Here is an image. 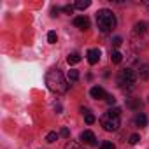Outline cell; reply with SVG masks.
<instances>
[{
    "label": "cell",
    "mask_w": 149,
    "mask_h": 149,
    "mask_svg": "<svg viewBox=\"0 0 149 149\" xmlns=\"http://www.w3.org/2000/svg\"><path fill=\"white\" fill-rule=\"evenodd\" d=\"M67 61H68V65H76V63H79V61H81L79 53H72V54H68V56H67Z\"/></svg>",
    "instance_id": "12"
},
{
    "label": "cell",
    "mask_w": 149,
    "mask_h": 149,
    "mask_svg": "<svg viewBox=\"0 0 149 149\" xmlns=\"http://www.w3.org/2000/svg\"><path fill=\"white\" fill-rule=\"evenodd\" d=\"M97 26L102 33H109L116 26V16L109 9H100L97 13Z\"/></svg>",
    "instance_id": "2"
},
{
    "label": "cell",
    "mask_w": 149,
    "mask_h": 149,
    "mask_svg": "<svg viewBox=\"0 0 149 149\" xmlns=\"http://www.w3.org/2000/svg\"><path fill=\"white\" fill-rule=\"evenodd\" d=\"M65 149H83V146L79 142H76V140H68L67 146H65Z\"/></svg>",
    "instance_id": "15"
},
{
    "label": "cell",
    "mask_w": 149,
    "mask_h": 149,
    "mask_svg": "<svg viewBox=\"0 0 149 149\" xmlns=\"http://www.w3.org/2000/svg\"><path fill=\"white\" fill-rule=\"evenodd\" d=\"M111 60H112V63H121V60H123V54H121L119 51H114V53L111 54Z\"/></svg>",
    "instance_id": "16"
},
{
    "label": "cell",
    "mask_w": 149,
    "mask_h": 149,
    "mask_svg": "<svg viewBox=\"0 0 149 149\" xmlns=\"http://www.w3.org/2000/svg\"><path fill=\"white\" fill-rule=\"evenodd\" d=\"M90 6H91V2H90V0H77V2L74 4V7H76V9H81V11L88 9Z\"/></svg>",
    "instance_id": "11"
},
{
    "label": "cell",
    "mask_w": 149,
    "mask_h": 149,
    "mask_svg": "<svg viewBox=\"0 0 149 149\" xmlns=\"http://www.w3.org/2000/svg\"><path fill=\"white\" fill-rule=\"evenodd\" d=\"M139 76L140 79H149V63H142L139 67Z\"/></svg>",
    "instance_id": "9"
},
{
    "label": "cell",
    "mask_w": 149,
    "mask_h": 149,
    "mask_svg": "<svg viewBox=\"0 0 149 149\" xmlns=\"http://www.w3.org/2000/svg\"><path fill=\"white\" fill-rule=\"evenodd\" d=\"M139 140H140V137H139L137 133H133V135H130V139H128V142H130L132 146H135V144H137Z\"/></svg>",
    "instance_id": "21"
},
{
    "label": "cell",
    "mask_w": 149,
    "mask_h": 149,
    "mask_svg": "<svg viewBox=\"0 0 149 149\" xmlns=\"http://www.w3.org/2000/svg\"><path fill=\"white\" fill-rule=\"evenodd\" d=\"M84 119H86V123H88V125H93V123H95V116H93L91 112L84 114Z\"/></svg>",
    "instance_id": "20"
},
{
    "label": "cell",
    "mask_w": 149,
    "mask_h": 149,
    "mask_svg": "<svg viewBox=\"0 0 149 149\" xmlns=\"http://www.w3.org/2000/svg\"><path fill=\"white\" fill-rule=\"evenodd\" d=\"M74 25L81 30H88L90 28V19L86 16H77V18H74Z\"/></svg>",
    "instance_id": "6"
},
{
    "label": "cell",
    "mask_w": 149,
    "mask_h": 149,
    "mask_svg": "<svg viewBox=\"0 0 149 149\" xmlns=\"http://www.w3.org/2000/svg\"><path fill=\"white\" fill-rule=\"evenodd\" d=\"M79 79V72L77 70H68V81H77Z\"/></svg>",
    "instance_id": "17"
},
{
    "label": "cell",
    "mask_w": 149,
    "mask_h": 149,
    "mask_svg": "<svg viewBox=\"0 0 149 149\" xmlns=\"http://www.w3.org/2000/svg\"><path fill=\"white\" fill-rule=\"evenodd\" d=\"M90 95H91V98H97V100H102V98L107 97V93H105L104 88H100V86H93V88L90 90Z\"/></svg>",
    "instance_id": "7"
},
{
    "label": "cell",
    "mask_w": 149,
    "mask_h": 149,
    "mask_svg": "<svg viewBox=\"0 0 149 149\" xmlns=\"http://www.w3.org/2000/svg\"><path fill=\"white\" fill-rule=\"evenodd\" d=\"M58 13H60L58 7H53V9H51V16H58Z\"/></svg>",
    "instance_id": "27"
},
{
    "label": "cell",
    "mask_w": 149,
    "mask_h": 149,
    "mask_svg": "<svg viewBox=\"0 0 149 149\" xmlns=\"http://www.w3.org/2000/svg\"><path fill=\"white\" fill-rule=\"evenodd\" d=\"M126 105H128L132 111H140V105H142V104H140V98H130Z\"/></svg>",
    "instance_id": "10"
},
{
    "label": "cell",
    "mask_w": 149,
    "mask_h": 149,
    "mask_svg": "<svg viewBox=\"0 0 149 149\" xmlns=\"http://www.w3.org/2000/svg\"><path fill=\"white\" fill-rule=\"evenodd\" d=\"M60 135L65 137V139H68V137H70V130H68V128H61V130H60Z\"/></svg>",
    "instance_id": "24"
},
{
    "label": "cell",
    "mask_w": 149,
    "mask_h": 149,
    "mask_svg": "<svg viewBox=\"0 0 149 149\" xmlns=\"http://www.w3.org/2000/svg\"><path fill=\"white\" fill-rule=\"evenodd\" d=\"M146 30H147V25H146L144 21H140V23H137V25H135V30H133V32H135V33L144 35V33H146Z\"/></svg>",
    "instance_id": "14"
},
{
    "label": "cell",
    "mask_w": 149,
    "mask_h": 149,
    "mask_svg": "<svg viewBox=\"0 0 149 149\" xmlns=\"http://www.w3.org/2000/svg\"><path fill=\"white\" fill-rule=\"evenodd\" d=\"M135 81H137V74L132 70V68H123L119 70L118 74V86L123 88V90H130L135 86Z\"/></svg>",
    "instance_id": "4"
},
{
    "label": "cell",
    "mask_w": 149,
    "mask_h": 149,
    "mask_svg": "<svg viewBox=\"0 0 149 149\" xmlns=\"http://www.w3.org/2000/svg\"><path fill=\"white\" fill-rule=\"evenodd\" d=\"M135 125H137V126H146V125H147V118H146L142 112L137 114V116H135Z\"/></svg>",
    "instance_id": "13"
},
{
    "label": "cell",
    "mask_w": 149,
    "mask_h": 149,
    "mask_svg": "<svg viewBox=\"0 0 149 149\" xmlns=\"http://www.w3.org/2000/svg\"><path fill=\"white\" fill-rule=\"evenodd\" d=\"M100 149H116V146H114L112 142H102Z\"/></svg>",
    "instance_id": "22"
},
{
    "label": "cell",
    "mask_w": 149,
    "mask_h": 149,
    "mask_svg": "<svg viewBox=\"0 0 149 149\" xmlns=\"http://www.w3.org/2000/svg\"><path fill=\"white\" fill-rule=\"evenodd\" d=\"M46 140H47V142H54V140H58V133H56V132H49L47 137H46Z\"/></svg>",
    "instance_id": "18"
},
{
    "label": "cell",
    "mask_w": 149,
    "mask_h": 149,
    "mask_svg": "<svg viewBox=\"0 0 149 149\" xmlns=\"http://www.w3.org/2000/svg\"><path fill=\"white\" fill-rule=\"evenodd\" d=\"M100 54H102V53H100V49H97V47H95V49H90L86 56H88V61H90L91 65H95V63H98Z\"/></svg>",
    "instance_id": "8"
},
{
    "label": "cell",
    "mask_w": 149,
    "mask_h": 149,
    "mask_svg": "<svg viewBox=\"0 0 149 149\" xmlns=\"http://www.w3.org/2000/svg\"><path fill=\"white\" fill-rule=\"evenodd\" d=\"M121 42H123V39H121V37H114V39H112L114 47H119V46H121Z\"/></svg>",
    "instance_id": "25"
},
{
    "label": "cell",
    "mask_w": 149,
    "mask_h": 149,
    "mask_svg": "<svg viewBox=\"0 0 149 149\" xmlns=\"http://www.w3.org/2000/svg\"><path fill=\"white\" fill-rule=\"evenodd\" d=\"M47 42L49 44H56V32H49L47 33Z\"/></svg>",
    "instance_id": "19"
},
{
    "label": "cell",
    "mask_w": 149,
    "mask_h": 149,
    "mask_svg": "<svg viewBox=\"0 0 149 149\" xmlns=\"http://www.w3.org/2000/svg\"><path fill=\"white\" fill-rule=\"evenodd\" d=\"M46 84H47V88H49L51 91L60 93V95L68 91V84H67V81H65V77H63V74H61L58 68L47 72V76H46Z\"/></svg>",
    "instance_id": "1"
},
{
    "label": "cell",
    "mask_w": 149,
    "mask_h": 149,
    "mask_svg": "<svg viewBox=\"0 0 149 149\" xmlns=\"http://www.w3.org/2000/svg\"><path fill=\"white\" fill-rule=\"evenodd\" d=\"M119 116H121V109H119V107L109 109V111L100 118V125L104 126L105 132H116V130L119 128Z\"/></svg>",
    "instance_id": "3"
},
{
    "label": "cell",
    "mask_w": 149,
    "mask_h": 149,
    "mask_svg": "<svg viewBox=\"0 0 149 149\" xmlns=\"http://www.w3.org/2000/svg\"><path fill=\"white\" fill-rule=\"evenodd\" d=\"M105 100H107L109 104H114V102H116V98H114L112 95H107V97H105Z\"/></svg>",
    "instance_id": "26"
},
{
    "label": "cell",
    "mask_w": 149,
    "mask_h": 149,
    "mask_svg": "<svg viewBox=\"0 0 149 149\" xmlns=\"http://www.w3.org/2000/svg\"><path fill=\"white\" fill-rule=\"evenodd\" d=\"M74 9H76L74 6H63V13H65V14H72Z\"/></svg>",
    "instance_id": "23"
},
{
    "label": "cell",
    "mask_w": 149,
    "mask_h": 149,
    "mask_svg": "<svg viewBox=\"0 0 149 149\" xmlns=\"http://www.w3.org/2000/svg\"><path fill=\"white\" fill-rule=\"evenodd\" d=\"M81 140L86 142V144H90V146H95V144H97V137H95V133L90 132V130H84V132L81 133Z\"/></svg>",
    "instance_id": "5"
}]
</instances>
